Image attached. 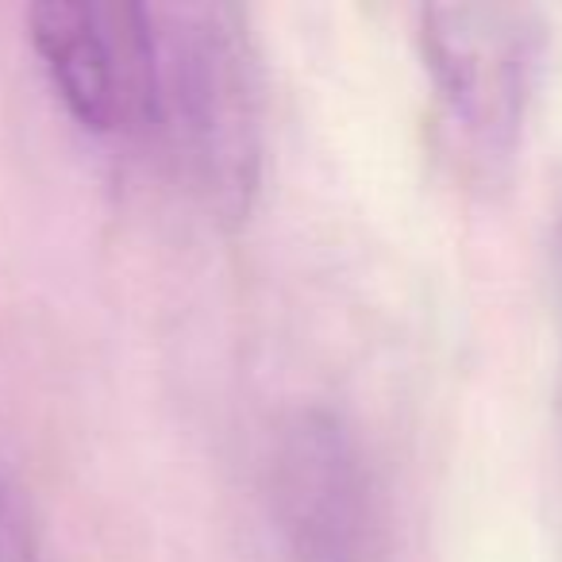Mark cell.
<instances>
[{
	"instance_id": "4",
	"label": "cell",
	"mask_w": 562,
	"mask_h": 562,
	"mask_svg": "<svg viewBox=\"0 0 562 562\" xmlns=\"http://www.w3.org/2000/svg\"><path fill=\"white\" fill-rule=\"evenodd\" d=\"M270 490L293 562H362L370 528L367 477L336 416L305 408L281 424Z\"/></svg>"
},
{
	"instance_id": "5",
	"label": "cell",
	"mask_w": 562,
	"mask_h": 562,
	"mask_svg": "<svg viewBox=\"0 0 562 562\" xmlns=\"http://www.w3.org/2000/svg\"><path fill=\"white\" fill-rule=\"evenodd\" d=\"M0 562H43L32 524L4 482H0Z\"/></svg>"
},
{
	"instance_id": "2",
	"label": "cell",
	"mask_w": 562,
	"mask_h": 562,
	"mask_svg": "<svg viewBox=\"0 0 562 562\" xmlns=\"http://www.w3.org/2000/svg\"><path fill=\"white\" fill-rule=\"evenodd\" d=\"M424 66L451 132L482 166L516 150L543 27L520 4H431L420 12Z\"/></svg>"
},
{
	"instance_id": "1",
	"label": "cell",
	"mask_w": 562,
	"mask_h": 562,
	"mask_svg": "<svg viewBox=\"0 0 562 562\" xmlns=\"http://www.w3.org/2000/svg\"><path fill=\"white\" fill-rule=\"evenodd\" d=\"M155 127L193 196L224 224L247 220L262 178V74L232 4H147Z\"/></svg>"
},
{
	"instance_id": "3",
	"label": "cell",
	"mask_w": 562,
	"mask_h": 562,
	"mask_svg": "<svg viewBox=\"0 0 562 562\" xmlns=\"http://www.w3.org/2000/svg\"><path fill=\"white\" fill-rule=\"evenodd\" d=\"M32 43L66 112L86 132L155 127L147 4L47 0L32 9Z\"/></svg>"
}]
</instances>
